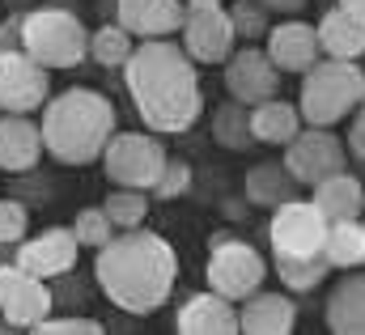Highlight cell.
I'll list each match as a JSON object with an SVG mask.
<instances>
[{
	"mask_svg": "<svg viewBox=\"0 0 365 335\" xmlns=\"http://www.w3.org/2000/svg\"><path fill=\"white\" fill-rule=\"evenodd\" d=\"M323 319L336 335H365V272L353 267V276H340L331 284Z\"/></svg>",
	"mask_w": 365,
	"mask_h": 335,
	"instance_id": "ffe728a7",
	"label": "cell"
},
{
	"mask_svg": "<svg viewBox=\"0 0 365 335\" xmlns=\"http://www.w3.org/2000/svg\"><path fill=\"white\" fill-rule=\"evenodd\" d=\"M30 225V208L21 200H0V247H17L26 238Z\"/></svg>",
	"mask_w": 365,
	"mask_h": 335,
	"instance_id": "1f68e13d",
	"label": "cell"
},
{
	"mask_svg": "<svg viewBox=\"0 0 365 335\" xmlns=\"http://www.w3.org/2000/svg\"><path fill=\"white\" fill-rule=\"evenodd\" d=\"M166 162H170L166 145L149 132H115L106 153H102L106 178L115 187H136V191H153Z\"/></svg>",
	"mask_w": 365,
	"mask_h": 335,
	"instance_id": "8992f818",
	"label": "cell"
},
{
	"mask_svg": "<svg viewBox=\"0 0 365 335\" xmlns=\"http://www.w3.org/2000/svg\"><path fill=\"white\" fill-rule=\"evenodd\" d=\"M34 331H43V335H98L102 323H98V319H86V314H60V319L47 314Z\"/></svg>",
	"mask_w": 365,
	"mask_h": 335,
	"instance_id": "836d02e7",
	"label": "cell"
},
{
	"mask_svg": "<svg viewBox=\"0 0 365 335\" xmlns=\"http://www.w3.org/2000/svg\"><path fill=\"white\" fill-rule=\"evenodd\" d=\"M284 170L297 178V187H319L323 178L349 170V145L331 132V128H302L289 145H284Z\"/></svg>",
	"mask_w": 365,
	"mask_h": 335,
	"instance_id": "30bf717a",
	"label": "cell"
},
{
	"mask_svg": "<svg viewBox=\"0 0 365 335\" xmlns=\"http://www.w3.org/2000/svg\"><path fill=\"white\" fill-rule=\"evenodd\" d=\"M73 234H77V242H81V247L102 251V247L115 238V221L106 217V208H81V212H77V221H73Z\"/></svg>",
	"mask_w": 365,
	"mask_h": 335,
	"instance_id": "f546056e",
	"label": "cell"
},
{
	"mask_svg": "<svg viewBox=\"0 0 365 335\" xmlns=\"http://www.w3.org/2000/svg\"><path fill=\"white\" fill-rule=\"evenodd\" d=\"M77 254H81L77 234L64 230V225H51V230H43L34 238H21L13 247V263L26 267L38 280H60V276H68L77 267Z\"/></svg>",
	"mask_w": 365,
	"mask_h": 335,
	"instance_id": "4fadbf2b",
	"label": "cell"
},
{
	"mask_svg": "<svg viewBox=\"0 0 365 335\" xmlns=\"http://www.w3.org/2000/svg\"><path fill=\"white\" fill-rule=\"evenodd\" d=\"M204 276H208V289H217L221 297L247 302L255 289H264L268 267H264V254L255 251L251 242H242V238H221V234H217V238H212V251H208Z\"/></svg>",
	"mask_w": 365,
	"mask_h": 335,
	"instance_id": "52a82bcc",
	"label": "cell"
},
{
	"mask_svg": "<svg viewBox=\"0 0 365 335\" xmlns=\"http://www.w3.org/2000/svg\"><path fill=\"white\" fill-rule=\"evenodd\" d=\"M0 115H4V110H0Z\"/></svg>",
	"mask_w": 365,
	"mask_h": 335,
	"instance_id": "ab89813d",
	"label": "cell"
},
{
	"mask_svg": "<svg viewBox=\"0 0 365 335\" xmlns=\"http://www.w3.org/2000/svg\"><path fill=\"white\" fill-rule=\"evenodd\" d=\"M361 102H365V73L357 68V60H331V56H323L310 73H302L297 110L314 128H336Z\"/></svg>",
	"mask_w": 365,
	"mask_h": 335,
	"instance_id": "5b68a950",
	"label": "cell"
},
{
	"mask_svg": "<svg viewBox=\"0 0 365 335\" xmlns=\"http://www.w3.org/2000/svg\"><path fill=\"white\" fill-rule=\"evenodd\" d=\"M268 56L276 60L280 73H310L319 60H323V47H319V30L289 17L268 30Z\"/></svg>",
	"mask_w": 365,
	"mask_h": 335,
	"instance_id": "2e32d148",
	"label": "cell"
},
{
	"mask_svg": "<svg viewBox=\"0 0 365 335\" xmlns=\"http://www.w3.org/2000/svg\"><path fill=\"white\" fill-rule=\"evenodd\" d=\"M280 89V68L268 56V47H242L225 60V93L247 102V106H259L276 98Z\"/></svg>",
	"mask_w": 365,
	"mask_h": 335,
	"instance_id": "5bb4252c",
	"label": "cell"
},
{
	"mask_svg": "<svg viewBox=\"0 0 365 335\" xmlns=\"http://www.w3.org/2000/svg\"><path fill=\"white\" fill-rule=\"evenodd\" d=\"M225 217H247V204L242 200H225Z\"/></svg>",
	"mask_w": 365,
	"mask_h": 335,
	"instance_id": "f35d334b",
	"label": "cell"
},
{
	"mask_svg": "<svg viewBox=\"0 0 365 335\" xmlns=\"http://www.w3.org/2000/svg\"><path fill=\"white\" fill-rule=\"evenodd\" d=\"M314 195V204H319V212L327 217V221H353V217H361L365 208V187L357 174H349V170H340V174H331V178H323L319 187H310Z\"/></svg>",
	"mask_w": 365,
	"mask_h": 335,
	"instance_id": "7402d4cb",
	"label": "cell"
},
{
	"mask_svg": "<svg viewBox=\"0 0 365 335\" xmlns=\"http://www.w3.org/2000/svg\"><path fill=\"white\" fill-rule=\"evenodd\" d=\"M314 30H319L323 56H331V60H357V56H365V26L349 13V9L331 4V9L319 17Z\"/></svg>",
	"mask_w": 365,
	"mask_h": 335,
	"instance_id": "44dd1931",
	"label": "cell"
},
{
	"mask_svg": "<svg viewBox=\"0 0 365 335\" xmlns=\"http://www.w3.org/2000/svg\"><path fill=\"white\" fill-rule=\"evenodd\" d=\"M259 4H264L268 13H302L310 0H259Z\"/></svg>",
	"mask_w": 365,
	"mask_h": 335,
	"instance_id": "8d00e7d4",
	"label": "cell"
},
{
	"mask_svg": "<svg viewBox=\"0 0 365 335\" xmlns=\"http://www.w3.org/2000/svg\"><path fill=\"white\" fill-rule=\"evenodd\" d=\"M182 0H115V21L136 38H170L182 30Z\"/></svg>",
	"mask_w": 365,
	"mask_h": 335,
	"instance_id": "9a60e30c",
	"label": "cell"
},
{
	"mask_svg": "<svg viewBox=\"0 0 365 335\" xmlns=\"http://www.w3.org/2000/svg\"><path fill=\"white\" fill-rule=\"evenodd\" d=\"M93 280L110 306L145 319L170 302L175 280H179V254L162 234L145 225L119 230L93 259Z\"/></svg>",
	"mask_w": 365,
	"mask_h": 335,
	"instance_id": "7a4b0ae2",
	"label": "cell"
},
{
	"mask_svg": "<svg viewBox=\"0 0 365 335\" xmlns=\"http://www.w3.org/2000/svg\"><path fill=\"white\" fill-rule=\"evenodd\" d=\"M102 208H106V217L115 221V230H136V225H145V217H149V200H145V191H136V187H115Z\"/></svg>",
	"mask_w": 365,
	"mask_h": 335,
	"instance_id": "f1b7e54d",
	"label": "cell"
},
{
	"mask_svg": "<svg viewBox=\"0 0 365 335\" xmlns=\"http://www.w3.org/2000/svg\"><path fill=\"white\" fill-rule=\"evenodd\" d=\"M51 306H56V297H51L47 280L30 276L13 259L0 263V331H34L51 314Z\"/></svg>",
	"mask_w": 365,
	"mask_h": 335,
	"instance_id": "8fae6325",
	"label": "cell"
},
{
	"mask_svg": "<svg viewBox=\"0 0 365 335\" xmlns=\"http://www.w3.org/2000/svg\"><path fill=\"white\" fill-rule=\"evenodd\" d=\"M272 267H276V276H280V284H284L289 293H310V289H319V284L331 276L327 254H314V259H284V254H272Z\"/></svg>",
	"mask_w": 365,
	"mask_h": 335,
	"instance_id": "4316f807",
	"label": "cell"
},
{
	"mask_svg": "<svg viewBox=\"0 0 365 335\" xmlns=\"http://www.w3.org/2000/svg\"><path fill=\"white\" fill-rule=\"evenodd\" d=\"M21 47L51 73L77 68L90 56V30L64 0L60 4H34L21 13Z\"/></svg>",
	"mask_w": 365,
	"mask_h": 335,
	"instance_id": "277c9868",
	"label": "cell"
},
{
	"mask_svg": "<svg viewBox=\"0 0 365 335\" xmlns=\"http://www.w3.org/2000/svg\"><path fill=\"white\" fill-rule=\"evenodd\" d=\"M230 21H234V30H238V38H247V43H255V38H268V9L259 4V0H234L230 4Z\"/></svg>",
	"mask_w": 365,
	"mask_h": 335,
	"instance_id": "4dcf8cb0",
	"label": "cell"
},
{
	"mask_svg": "<svg viewBox=\"0 0 365 335\" xmlns=\"http://www.w3.org/2000/svg\"><path fill=\"white\" fill-rule=\"evenodd\" d=\"M132 51H136V34L123 30L119 21H106L90 34V56L102 68H123L132 60Z\"/></svg>",
	"mask_w": 365,
	"mask_h": 335,
	"instance_id": "83f0119b",
	"label": "cell"
},
{
	"mask_svg": "<svg viewBox=\"0 0 365 335\" xmlns=\"http://www.w3.org/2000/svg\"><path fill=\"white\" fill-rule=\"evenodd\" d=\"M182 51L195 64H225L238 47V30L230 21V9H221V0H187V17H182Z\"/></svg>",
	"mask_w": 365,
	"mask_h": 335,
	"instance_id": "9c48e42d",
	"label": "cell"
},
{
	"mask_svg": "<svg viewBox=\"0 0 365 335\" xmlns=\"http://www.w3.org/2000/svg\"><path fill=\"white\" fill-rule=\"evenodd\" d=\"M344 145H349V153H353L357 162H365V102L353 110V128H349Z\"/></svg>",
	"mask_w": 365,
	"mask_h": 335,
	"instance_id": "e575fe53",
	"label": "cell"
},
{
	"mask_svg": "<svg viewBox=\"0 0 365 335\" xmlns=\"http://www.w3.org/2000/svg\"><path fill=\"white\" fill-rule=\"evenodd\" d=\"M187 187H191V166L179 162V158H170L166 170H162V178H158V187H153V195L158 200H179V195H187Z\"/></svg>",
	"mask_w": 365,
	"mask_h": 335,
	"instance_id": "d6a6232c",
	"label": "cell"
},
{
	"mask_svg": "<svg viewBox=\"0 0 365 335\" xmlns=\"http://www.w3.org/2000/svg\"><path fill=\"white\" fill-rule=\"evenodd\" d=\"M289 200H297V178L284 170V162H259L247 170V204L280 208Z\"/></svg>",
	"mask_w": 365,
	"mask_h": 335,
	"instance_id": "603a6c76",
	"label": "cell"
},
{
	"mask_svg": "<svg viewBox=\"0 0 365 335\" xmlns=\"http://www.w3.org/2000/svg\"><path fill=\"white\" fill-rule=\"evenodd\" d=\"M43 153H47L43 128L30 115H0V170L26 174V170L38 166Z\"/></svg>",
	"mask_w": 365,
	"mask_h": 335,
	"instance_id": "ac0fdd59",
	"label": "cell"
},
{
	"mask_svg": "<svg viewBox=\"0 0 365 335\" xmlns=\"http://www.w3.org/2000/svg\"><path fill=\"white\" fill-rule=\"evenodd\" d=\"M21 47V13H9L0 21V51H17Z\"/></svg>",
	"mask_w": 365,
	"mask_h": 335,
	"instance_id": "d590c367",
	"label": "cell"
},
{
	"mask_svg": "<svg viewBox=\"0 0 365 335\" xmlns=\"http://www.w3.org/2000/svg\"><path fill=\"white\" fill-rule=\"evenodd\" d=\"M336 4H340V9H349V13L365 26V0H336Z\"/></svg>",
	"mask_w": 365,
	"mask_h": 335,
	"instance_id": "74e56055",
	"label": "cell"
},
{
	"mask_svg": "<svg viewBox=\"0 0 365 335\" xmlns=\"http://www.w3.org/2000/svg\"><path fill=\"white\" fill-rule=\"evenodd\" d=\"M38 128H43V145L56 162L90 166L93 158L106 153L110 136L119 132V119H115V106L106 93H98L90 85H73L56 98H47Z\"/></svg>",
	"mask_w": 365,
	"mask_h": 335,
	"instance_id": "3957f363",
	"label": "cell"
},
{
	"mask_svg": "<svg viewBox=\"0 0 365 335\" xmlns=\"http://www.w3.org/2000/svg\"><path fill=\"white\" fill-rule=\"evenodd\" d=\"M327 263L331 267H344V272H353V267H365V221L361 217H353V221H331L327 225Z\"/></svg>",
	"mask_w": 365,
	"mask_h": 335,
	"instance_id": "484cf974",
	"label": "cell"
},
{
	"mask_svg": "<svg viewBox=\"0 0 365 335\" xmlns=\"http://www.w3.org/2000/svg\"><path fill=\"white\" fill-rule=\"evenodd\" d=\"M251 132L259 145H289L297 132H302V110L293 102H280V98H268L259 106H251Z\"/></svg>",
	"mask_w": 365,
	"mask_h": 335,
	"instance_id": "cb8c5ba5",
	"label": "cell"
},
{
	"mask_svg": "<svg viewBox=\"0 0 365 335\" xmlns=\"http://www.w3.org/2000/svg\"><path fill=\"white\" fill-rule=\"evenodd\" d=\"M327 217L319 212L314 200H289L272 208V221H268V247L272 254L284 259H314L327 247Z\"/></svg>",
	"mask_w": 365,
	"mask_h": 335,
	"instance_id": "ba28073f",
	"label": "cell"
},
{
	"mask_svg": "<svg viewBox=\"0 0 365 335\" xmlns=\"http://www.w3.org/2000/svg\"><path fill=\"white\" fill-rule=\"evenodd\" d=\"M297 323V306L284 293L255 289L247 302H238V331L247 335H289Z\"/></svg>",
	"mask_w": 365,
	"mask_h": 335,
	"instance_id": "d6986e66",
	"label": "cell"
},
{
	"mask_svg": "<svg viewBox=\"0 0 365 335\" xmlns=\"http://www.w3.org/2000/svg\"><path fill=\"white\" fill-rule=\"evenodd\" d=\"M123 85H128V98H132L136 115L158 136L187 132L204 110V89H200L195 60L175 38H140L132 60L123 64Z\"/></svg>",
	"mask_w": 365,
	"mask_h": 335,
	"instance_id": "6da1fadb",
	"label": "cell"
},
{
	"mask_svg": "<svg viewBox=\"0 0 365 335\" xmlns=\"http://www.w3.org/2000/svg\"><path fill=\"white\" fill-rule=\"evenodd\" d=\"M175 327L182 335H234L238 331V302L221 297L217 289L191 293L175 314Z\"/></svg>",
	"mask_w": 365,
	"mask_h": 335,
	"instance_id": "e0dca14e",
	"label": "cell"
},
{
	"mask_svg": "<svg viewBox=\"0 0 365 335\" xmlns=\"http://www.w3.org/2000/svg\"><path fill=\"white\" fill-rule=\"evenodd\" d=\"M212 140H217L221 149H230V153L255 149L259 140H255V132H251V106L238 102V98H230L225 106H217V115H212Z\"/></svg>",
	"mask_w": 365,
	"mask_h": 335,
	"instance_id": "d4e9b609",
	"label": "cell"
},
{
	"mask_svg": "<svg viewBox=\"0 0 365 335\" xmlns=\"http://www.w3.org/2000/svg\"><path fill=\"white\" fill-rule=\"evenodd\" d=\"M51 98V68H43L26 47L0 51V110L4 115H34Z\"/></svg>",
	"mask_w": 365,
	"mask_h": 335,
	"instance_id": "7c38bea8",
	"label": "cell"
}]
</instances>
